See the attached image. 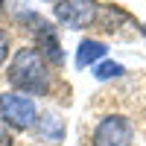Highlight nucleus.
I'll use <instances>...</instances> for the list:
<instances>
[{"instance_id": "nucleus-1", "label": "nucleus", "mask_w": 146, "mask_h": 146, "mask_svg": "<svg viewBox=\"0 0 146 146\" xmlns=\"http://www.w3.org/2000/svg\"><path fill=\"white\" fill-rule=\"evenodd\" d=\"M6 79L18 94H27V96H47L53 91L50 62L41 56L38 47H21L18 53H12Z\"/></svg>"}, {"instance_id": "nucleus-2", "label": "nucleus", "mask_w": 146, "mask_h": 146, "mask_svg": "<svg viewBox=\"0 0 146 146\" xmlns=\"http://www.w3.org/2000/svg\"><path fill=\"white\" fill-rule=\"evenodd\" d=\"M0 123L12 131H27L38 123V105L27 94L9 91L0 96Z\"/></svg>"}, {"instance_id": "nucleus-3", "label": "nucleus", "mask_w": 146, "mask_h": 146, "mask_svg": "<svg viewBox=\"0 0 146 146\" xmlns=\"http://www.w3.org/2000/svg\"><path fill=\"white\" fill-rule=\"evenodd\" d=\"M135 143V123L126 114H105L96 120L91 131V146H131Z\"/></svg>"}, {"instance_id": "nucleus-4", "label": "nucleus", "mask_w": 146, "mask_h": 146, "mask_svg": "<svg viewBox=\"0 0 146 146\" xmlns=\"http://www.w3.org/2000/svg\"><path fill=\"white\" fill-rule=\"evenodd\" d=\"M53 15L58 21V27L79 32V29H88L100 18V3L96 0H56Z\"/></svg>"}, {"instance_id": "nucleus-5", "label": "nucleus", "mask_w": 146, "mask_h": 146, "mask_svg": "<svg viewBox=\"0 0 146 146\" xmlns=\"http://www.w3.org/2000/svg\"><path fill=\"white\" fill-rule=\"evenodd\" d=\"M108 58V44L100 38H82L76 47V70H94L100 62Z\"/></svg>"}, {"instance_id": "nucleus-6", "label": "nucleus", "mask_w": 146, "mask_h": 146, "mask_svg": "<svg viewBox=\"0 0 146 146\" xmlns=\"http://www.w3.org/2000/svg\"><path fill=\"white\" fill-rule=\"evenodd\" d=\"M38 131H41V140H50V143H58L64 137V123L56 111H44L38 117Z\"/></svg>"}, {"instance_id": "nucleus-7", "label": "nucleus", "mask_w": 146, "mask_h": 146, "mask_svg": "<svg viewBox=\"0 0 146 146\" xmlns=\"http://www.w3.org/2000/svg\"><path fill=\"white\" fill-rule=\"evenodd\" d=\"M91 73H94V79H96V82H111V79L126 76V67L120 64V62H114V58H105V62H100Z\"/></svg>"}, {"instance_id": "nucleus-8", "label": "nucleus", "mask_w": 146, "mask_h": 146, "mask_svg": "<svg viewBox=\"0 0 146 146\" xmlns=\"http://www.w3.org/2000/svg\"><path fill=\"white\" fill-rule=\"evenodd\" d=\"M9 56H12V44H9V32L6 29H0V67H3L9 62Z\"/></svg>"}, {"instance_id": "nucleus-9", "label": "nucleus", "mask_w": 146, "mask_h": 146, "mask_svg": "<svg viewBox=\"0 0 146 146\" xmlns=\"http://www.w3.org/2000/svg\"><path fill=\"white\" fill-rule=\"evenodd\" d=\"M0 146H12V137H9V131L0 126Z\"/></svg>"}, {"instance_id": "nucleus-10", "label": "nucleus", "mask_w": 146, "mask_h": 146, "mask_svg": "<svg viewBox=\"0 0 146 146\" xmlns=\"http://www.w3.org/2000/svg\"><path fill=\"white\" fill-rule=\"evenodd\" d=\"M140 35H143V38H146V23H143V27H140Z\"/></svg>"}, {"instance_id": "nucleus-11", "label": "nucleus", "mask_w": 146, "mask_h": 146, "mask_svg": "<svg viewBox=\"0 0 146 146\" xmlns=\"http://www.w3.org/2000/svg\"><path fill=\"white\" fill-rule=\"evenodd\" d=\"M0 6H3V0H0Z\"/></svg>"}]
</instances>
